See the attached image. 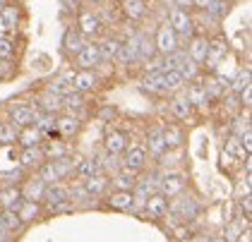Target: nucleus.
<instances>
[{
	"instance_id": "nucleus-1",
	"label": "nucleus",
	"mask_w": 252,
	"mask_h": 242,
	"mask_svg": "<svg viewBox=\"0 0 252 242\" xmlns=\"http://www.w3.org/2000/svg\"><path fill=\"white\" fill-rule=\"evenodd\" d=\"M175 48H178V34H175L168 24L161 27L158 34H156V51L163 53V56H168V53H173Z\"/></svg>"
},
{
	"instance_id": "nucleus-2",
	"label": "nucleus",
	"mask_w": 252,
	"mask_h": 242,
	"mask_svg": "<svg viewBox=\"0 0 252 242\" xmlns=\"http://www.w3.org/2000/svg\"><path fill=\"white\" fill-rule=\"evenodd\" d=\"M36 113H41V111L36 106H29V103L15 106V108H12V125H15V127H29V125H34Z\"/></svg>"
},
{
	"instance_id": "nucleus-3",
	"label": "nucleus",
	"mask_w": 252,
	"mask_h": 242,
	"mask_svg": "<svg viewBox=\"0 0 252 242\" xmlns=\"http://www.w3.org/2000/svg\"><path fill=\"white\" fill-rule=\"evenodd\" d=\"M168 27L173 29L175 34H180V36H190V34H192V19H190V15H188L185 10H180V7L171 10V24H168Z\"/></svg>"
},
{
	"instance_id": "nucleus-4",
	"label": "nucleus",
	"mask_w": 252,
	"mask_h": 242,
	"mask_svg": "<svg viewBox=\"0 0 252 242\" xmlns=\"http://www.w3.org/2000/svg\"><path fill=\"white\" fill-rule=\"evenodd\" d=\"M98 62H101V56H98V46H84L77 53V65L82 70H94Z\"/></svg>"
},
{
	"instance_id": "nucleus-5",
	"label": "nucleus",
	"mask_w": 252,
	"mask_h": 242,
	"mask_svg": "<svg viewBox=\"0 0 252 242\" xmlns=\"http://www.w3.org/2000/svg\"><path fill=\"white\" fill-rule=\"evenodd\" d=\"M226 53H228V43L223 41V38H216L214 43H209V48H207V65L209 67H216L223 58H226Z\"/></svg>"
},
{
	"instance_id": "nucleus-6",
	"label": "nucleus",
	"mask_w": 252,
	"mask_h": 242,
	"mask_svg": "<svg viewBox=\"0 0 252 242\" xmlns=\"http://www.w3.org/2000/svg\"><path fill=\"white\" fill-rule=\"evenodd\" d=\"M96 87V75L92 72V70H82L77 75H72V89L79 93L84 91H92Z\"/></svg>"
},
{
	"instance_id": "nucleus-7",
	"label": "nucleus",
	"mask_w": 252,
	"mask_h": 242,
	"mask_svg": "<svg viewBox=\"0 0 252 242\" xmlns=\"http://www.w3.org/2000/svg\"><path fill=\"white\" fill-rule=\"evenodd\" d=\"M147 163V149H142V147H132V149H127L125 153V161H123V166L127 168V170H139V168Z\"/></svg>"
},
{
	"instance_id": "nucleus-8",
	"label": "nucleus",
	"mask_w": 252,
	"mask_h": 242,
	"mask_svg": "<svg viewBox=\"0 0 252 242\" xmlns=\"http://www.w3.org/2000/svg\"><path fill=\"white\" fill-rule=\"evenodd\" d=\"M147 213H149L152 218H163V216L168 213V199H166L163 194L149 197V199H147Z\"/></svg>"
},
{
	"instance_id": "nucleus-9",
	"label": "nucleus",
	"mask_w": 252,
	"mask_h": 242,
	"mask_svg": "<svg viewBox=\"0 0 252 242\" xmlns=\"http://www.w3.org/2000/svg\"><path fill=\"white\" fill-rule=\"evenodd\" d=\"M43 199L53 206V209H60V206L67 202V189L60 187L58 182H56V185H48L46 187V192H43Z\"/></svg>"
},
{
	"instance_id": "nucleus-10",
	"label": "nucleus",
	"mask_w": 252,
	"mask_h": 242,
	"mask_svg": "<svg viewBox=\"0 0 252 242\" xmlns=\"http://www.w3.org/2000/svg\"><path fill=\"white\" fill-rule=\"evenodd\" d=\"M41 137H43V132L36 130L34 125H29V127H22V132L17 134V142L24 149H32V147H39Z\"/></svg>"
},
{
	"instance_id": "nucleus-11",
	"label": "nucleus",
	"mask_w": 252,
	"mask_h": 242,
	"mask_svg": "<svg viewBox=\"0 0 252 242\" xmlns=\"http://www.w3.org/2000/svg\"><path fill=\"white\" fill-rule=\"evenodd\" d=\"M116 60L120 62V65H130V62L139 60V53H137V46H135V38H132V41H127V43H120V48H118V53H116Z\"/></svg>"
},
{
	"instance_id": "nucleus-12",
	"label": "nucleus",
	"mask_w": 252,
	"mask_h": 242,
	"mask_svg": "<svg viewBox=\"0 0 252 242\" xmlns=\"http://www.w3.org/2000/svg\"><path fill=\"white\" fill-rule=\"evenodd\" d=\"M183 189H185V180H183L180 175H168V178L161 182V192H163V197H178Z\"/></svg>"
},
{
	"instance_id": "nucleus-13",
	"label": "nucleus",
	"mask_w": 252,
	"mask_h": 242,
	"mask_svg": "<svg viewBox=\"0 0 252 242\" xmlns=\"http://www.w3.org/2000/svg\"><path fill=\"white\" fill-rule=\"evenodd\" d=\"M106 149H108V153H123V151L127 149V137L123 132H108Z\"/></svg>"
},
{
	"instance_id": "nucleus-14",
	"label": "nucleus",
	"mask_w": 252,
	"mask_h": 242,
	"mask_svg": "<svg viewBox=\"0 0 252 242\" xmlns=\"http://www.w3.org/2000/svg\"><path fill=\"white\" fill-rule=\"evenodd\" d=\"M111 206L113 209H120V211H127V209H132L135 204V197H132V192H125V189H118L116 194H111Z\"/></svg>"
},
{
	"instance_id": "nucleus-15",
	"label": "nucleus",
	"mask_w": 252,
	"mask_h": 242,
	"mask_svg": "<svg viewBox=\"0 0 252 242\" xmlns=\"http://www.w3.org/2000/svg\"><path fill=\"white\" fill-rule=\"evenodd\" d=\"M113 185L118 189H125V192H132V187L137 185V175L135 170H127V168H123L120 173L116 175V180H113Z\"/></svg>"
},
{
	"instance_id": "nucleus-16",
	"label": "nucleus",
	"mask_w": 252,
	"mask_h": 242,
	"mask_svg": "<svg viewBox=\"0 0 252 242\" xmlns=\"http://www.w3.org/2000/svg\"><path fill=\"white\" fill-rule=\"evenodd\" d=\"M147 142H149V153H154V156H161L166 151V142H163V130L161 127H154L149 132Z\"/></svg>"
},
{
	"instance_id": "nucleus-17",
	"label": "nucleus",
	"mask_w": 252,
	"mask_h": 242,
	"mask_svg": "<svg viewBox=\"0 0 252 242\" xmlns=\"http://www.w3.org/2000/svg\"><path fill=\"white\" fill-rule=\"evenodd\" d=\"M56 130L63 134V137H70V134H75L79 130V120L75 115H65V118H58L56 120Z\"/></svg>"
},
{
	"instance_id": "nucleus-18",
	"label": "nucleus",
	"mask_w": 252,
	"mask_h": 242,
	"mask_svg": "<svg viewBox=\"0 0 252 242\" xmlns=\"http://www.w3.org/2000/svg\"><path fill=\"white\" fill-rule=\"evenodd\" d=\"M75 89H72V75H65L60 77V79H56L53 84H51V93L53 96H60V98H65L67 93H72Z\"/></svg>"
},
{
	"instance_id": "nucleus-19",
	"label": "nucleus",
	"mask_w": 252,
	"mask_h": 242,
	"mask_svg": "<svg viewBox=\"0 0 252 242\" xmlns=\"http://www.w3.org/2000/svg\"><path fill=\"white\" fill-rule=\"evenodd\" d=\"M43 192H46V185L41 182L39 178H36V180H29V182H27V187H24V199H27V202L43 199Z\"/></svg>"
},
{
	"instance_id": "nucleus-20",
	"label": "nucleus",
	"mask_w": 252,
	"mask_h": 242,
	"mask_svg": "<svg viewBox=\"0 0 252 242\" xmlns=\"http://www.w3.org/2000/svg\"><path fill=\"white\" fill-rule=\"evenodd\" d=\"M51 166H53V170L58 173V178L63 180L65 175H70V173L75 170V161H72L70 156H60V158H53V161H51Z\"/></svg>"
},
{
	"instance_id": "nucleus-21",
	"label": "nucleus",
	"mask_w": 252,
	"mask_h": 242,
	"mask_svg": "<svg viewBox=\"0 0 252 242\" xmlns=\"http://www.w3.org/2000/svg\"><path fill=\"white\" fill-rule=\"evenodd\" d=\"M77 173L82 175V178H94V175H101V163H98L96 158H84V161H79Z\"/></svg>"
},
{
	"instance_id": "nucleus-22",
	"label": "nucleus",
	"mask_w": 252,
	"mask_h": 242,
	"mask_svg": "<svg viewBox=\"0 0 252 242\" xmlns=\"http://www.w3.org/2000/svg\"><path fill=\"white\" fill-rule=\"evenodd\" d=\"M144 0H123V12L130 19H139L144 15Z\"/></svg>"
},
{
	"instance_id": "nucleus-23",
	"label": "nucleus",
	"mask_w": 252,
	"mask_h": 242,
	"mask_svg": "<svg viewBox=\"0 0 252 242\" xmlns=\"http://www.w3.org/2000/svg\"><path fill=\"white\" fill-rule=\"evenodd\" d=\"M79 27H82V34H87V36H94L98 31V19L92 15V12H82V17H79Z\"/></svg>"
},
{
	"instance_id": "nucleus-24",
	"label": "nucleus",
	"mask_w": 252,
	"mask_h": 242,
	"mask_svg": "<svg viewBox=\"0 0 252 242\" xmlns=\"http://www.w3.org/2000/svg\"><path fill=\"white\" fill-rule=\"evenodd\" d=\"M17 127L12 122H0V147H7V144H15L17 142Z\"/></svg>"
},
{
	"instance_id": "nucleus-25",
	"label": "nucleus",
	"mask_w": 252,
	"mask_h": 242,
	"mask_svg": "<svg viewBox=\"0 0 252 242\" xmlns=\"http://www.w3.org/2000/svg\"><path fill=\"white\" fill-rule=\"evenodd\" d=\"M207 48H209V43H207L204 38H194L192 43H190V60H194V62H204Z\"/></svg>"
},
{
	"instance_id": "nucleus-26",
	"label": "nucleus",
	"mask_w": 252,
	"mask_h": 242,
	"mask_svg": "<svg viewBox=\"0 0 252 242\" xmlns=\"http://www.w3.org/2000/svg\"><path fill=\"white\" fill-rule=\"evenodd\" d=\"M43 151L39 149V147H32V149H24L22 151V166H39L41 161H43Z\"/></svg>"
},
{
	"instance_id": "nucleus-27",
	"label": "nucleus",
	"mask_w": 252,
	"mask_h": 242,
	"mask_svg": "<svg viewBox=\"0 0 252 242\" xmlns=\"http://www.w3.org/2000/svg\"><path fill=\"white\" fill-rule=\"evenodd\" d=\"M63 43H65V51H70V53H75L77 56L79 51L84 48V43H82V36H79L77 31H65V38H63Z\"/></svg>"
},
{
	"instance_id": "nucleus-28",
	"label": "nucleus",
	"mask_w": 252,
	"mask_h": 242,
	"mask_svg": "<svg viewBox=\"0 0 252 242\" xmlns=\"http://www.w3.org/2000/svg\"><path fill=\"white\" fill-rule=\"evenodd\" d=\"M34 127L41 132H51L56 127V115L53 113H36L34 118Z\"/></svg>"
},
{
	"instance_id": "nucleus-29",
	"label": "nucleus",
	"mask_w": 252,
	"mask_h": 242,
	"mask_svg": "<svg viewBox=\"0 0 252 242\" xmlns=\"http://www.w3.org/2000/svg\"><path fill=\"white\" fill-rule=\"evenodd\" d=\"M171 111H173L175 118H180V120H185L188 115H190V111H192V103L185 98V96H180V98H175L173 103H171Z\"/></svg>"
},
{
	"instance_id": "nucleus-30",
	"label": "nucleus",
	"mask_w": 252,
	"mask_h": 242,
	"mask_svg": "<svg viewBox=\"0 0 252 242\" xmlns=\"http://www.w3.org/2000/svg\"><path fill=\"white\" fill-rule=\"evenodd\" d=\"M0 204L5 206V209H12V211H17L20 209V192L17 189H5V192H0Z\"/></svg>"
},
{
	"instance_id": "nucleus-31",
	"label": "nucleus",
	"mask_w": 252,
	"mask_h": 242,
	"mask_svg": "<svg viewBox=\"0 0 252 242\" xmlns=\"http://www.w3.org/2000/svg\"><path fill=\"white\" fill-rule=\"evenodd\" d=\"M118 48H120V41L108 38V41H103V43L98 46V56H101V60H113L118 53Z\"/></svg>"
},
{
	"instance_id": "nucleus-32",
	"label": "nucleus",
	"mask_w": 252,
	"mask_h": 242,
	"mask_svg": "<svg viewBox=\"0 0 252 242\" xmlns=\"http://www.w3.org/2000/svg\"><path fill=\"white\" fill-rule=\"evenodd\" d=\"M0 225L5 228V230H17L22 225V218L17 211H12V209H5V213H2V218H0Z\"/></svg>"
},
{
	"instance_id": "nucleus-33",
	"label": "nucleus",
	"mask_w": 252,
	"mask_h": 242,
	"mask_svg": "<svg viewBox=\"0 0 252 242\" xmlns=\"http://www.w3.org/2000/svg\"><path fill=\"white\" fill-rule=\"evenodd\" d=\"M175 72L183 77V82H185V79H194V77H197V62L185 56L183 58V62H180V67H178Z\"/></svg>"
},
{
	"instance_id": "nucleus-34",
	"label": "nucleus",
	"mask_w": 252,
	"mask_h": 242,
	"mask_svg": "<svg viewBox=\"0 0 252 242\" xmlns=\"http://www.w3.org/2000/svg\"><path fill=\"white\" fill-rule=\"evenodd\" d=\"M183 87V77L178 75L175 70H163V89L166 91H175Z\"/></svg>"
},
{
	"instance_id": "nucleus-35",
	"label": "nucleus",
	"mask_w": 252,
	"mask_h": 242,
	"mask_svg": "<svg viewBox=\"0 0 252 242\" xmlns=\"http://www.w3.org/2000/svg\"><path fill=\"white\" fill-rule=\"evenodd\" d=\"M0 17H2V24H5L7 29H15V27H17V22H20V12H17V7L5 5V7H2V12H0Z\"/></svg>"
},
{
	"instance_id": "nucleus-36",
	"label": "nucleus",
	"mask_w": 252,
	"mask_h": 242,
	"mask_svg": "<svg viewBox=\"0 0 252 242\" xmlns=\"http://www.w3.org/2000/svg\"><path fill=\"white\" fill-rule=\"evenodd\" d=\"M17 213H20L22 223H24V221H34L36 213H39V206H36V202H22L20 209H17Z\"/></svg>"
},
{
	"instance_id": "nucleus-37",
	"label": "nucleus",
	"mask_w": 252,
	"mask_h": 242,
	"mask_svg": "<svg viewBox=\"0 0 252 242\" xmlns=\"http://www.w3.org/2000/svg\"><path fill=\"white\" fill-rule=\"evenodd\" d=\"M108 185V180L103 175H94V178H87V192L89 194H101Z\"/></svg>"
},
{
	"instance_id": "nucleus-38",
	"label": "nucleus",
	"mask_w": 252,
	"mask_h": 242,
	"mask_svg": "<svg viewBox=\"0 0 252 242\" xmlns=\"http://www.w3.org/2000/svg\"><path fill=\"white\" fill-rule=\"evenodd\" d=\"M39 180H41V182H43L46 187H48V185H56V182H58L60 178H58V173L53 170V166H51V163H43V166H41V175H39Z\"/></svg>"
},
{
	"instance_id": "nucleus-39",
	"label": "nucleus",
	"mask_w": 252,
	"mask_h": 242,
	"mask_svg": "<svg viewBox=\"0 0 252 242\" xmlns=\"http://www.w3.org/2000/svg\"><path fill=\"white\" fill-rule=\"evenodd\" d=\"M163 142H166V149H168V147H180V144H183V132L178 130V127L163 130Z\"/></svg>"
},
{
	"instance_id": "nucleus-40",
	"label": "nucleus",
	"mask_w": 252,
	"mask_h": 242,
	"mask_svg": "<svg viewBox=\"0 0 252 242\" xmlns=\"http://www.w3.org/2000/svg\"><path fill=\"white\" fill-rule=\"evenodd\" d=\"M185 98H188L190 103H207V101H209V96H207V91H204V87H202V84H194Z\"/></svg>"
},
{
	"instance_id": "nucleus-41",
	"label": "nucleus",
	"mask_w": 252,
	"mask_h": 242,
	"mask_svg": "<svg viewBox=\"0 0 252 242\" xmlns=\"http://www.w3.org/2000/svg\"><path fill=\"white\" fill-rule=\"evenodd\" d=\"M245 87H250V70H240V72H238V77L231 82V89H233V91H238V93L243 91Z\"/></svg>"
},
{
	"instance_id": "nucleus-42",
	"label": "nucleus",
	"mask_w": 252,
	"mask_h": 242,
	"mask_svg": "<svg viewBox=\"0 0 252 242\" xmlns=\"http://www.w3.org/2000/svg\"><path fill=\"white\" fill-rule=\"evenodd\" d=\"M12 56H15L12 41H10V38H0V58H2V60H10Z\"/></svg>"
},
{
	"instance_id": "nucleus-43",
	"label": "nucleus",
	"mask_w": 252,
	"mask_h": 242,
	"mask_svg": "<svg viewBox=\"0 0 252 242\" xmlns=\"http://www.w3.org/2000/svg\"><path fill=\"white\" fill-rule=\"evenodd\" d=\"M207 12H209L212 17H221V15L226 12V5H223L221 0H212V2L207 5Z\"/></svg>"
},
{
	"instance_id": "nucleus-44",
	"label": "nucleus",
	"mask_w": 252,
	"mask_h": 242,
	"mask_svg": "<svg viewBox=\"0 0 252 242\" xmlns=\"http://www.w3.org/2000/svg\"><path fill=\"white\" fill-rule=\"evenodd\" d=\"M240 101H243V106H245V108L250 106L252 103V87H245V89L240 91Z\"/></svg>"
},
{
	"instance_id": "nucleus-45",
	"label": "nucleus",
	"mask_w": 252,
	"mask_h": 242,
	"mask_svg": "<svg viewBox=\"0 0 252 242\" xmlns=\"http://www.w3.org/2000/svg\"><path fill=\"white\" fill-rule=\"evenodd\" d=\"M238 238H240L238 242H250V230H243V233H240Z\"/></svg>"
},
{
	"instance_id": "nucleus-46",
	"label": "nucleus",
	"mask_w": 252,
	"mask_h": 242,
	"mask_svg": "<svg viewBox=\"0 0 252 242\" xmlns=\"http://www.w3.org/2000/svg\"><path fill=\"white\" fill-rule=\"evenodd\" d=\"M192 2H194V5H199V7H207L212 0H192Z\"/></svg>"
},
{
	"instance_id": "nucleus-47",
	"label": "nucleus",
	"mask_w": 252,
	"mask_h": 242,
	"mask_svg": "<svg viewBox=\"0 0 252 242\" xmlns=\"http://www.w3.org/2000/svg\"><path fill=\"white\" fill-rule=\"evenodd\" d=\"M243 209H245V211H248V213H250V197H248V199H245V202H243Z\"/></svg>"
},
{
	"instance_id": "nucleus-48",
	"label": "nucleus",
	"mask_w": 252,
	"mask_h": 242,
	"mask_svg": "<svg viewBox=\"0 0 252 242\" xmlns=\"http://www.w3.org/2000/svg\"><path fill=\"white\" fill-rule=\"evenodd\" d=\"M178 5H192V0H175Z\"/></svg>"
},
{
	"instance_id": "nucleus-49",
	"label": "nucleus",
	"mask_w": 252,
	"mask_h": 242,
	"mask_svg": "<svg viewBox=\"0 0 252 242\" xmlns=\"http://www.w3.org/2000/svg\"><path fill=\"white\" fill-rule=\"evenodd\" d=\"M5 233H7V230H5V228H2V225H0V242H5V238H2V235H5Z\"/></svg>"
},
{
	"instance_id": "nucleus-50",
	"label": "nucleus",
	"mask_w": 252,
	"mask_h": 242,
	"mask_svg": "<svg viewBox=\"0 0 252 242\" xmlns=\"http://www.w3.org/2000/svg\"><path fill=\"white\" fill-rule=\"evenodd\" d=\"M212 242H226V238H214Z\"/></svg>"
},
{
	"instance_id": "nucleus-51",
	"label": "nucleus",
	"mask_w": 252,
	"mask_h": 242,
	"mask_svg": "<svg viewBox=\"0 0 252 242\" xmlns=\"http://www.w3.org/2000/svg\"><path fill=\"white\" fill-rule=\"evenodd\" d=\"M94 2H98V0H94Z\"/></svg>"
}]
</instances>
